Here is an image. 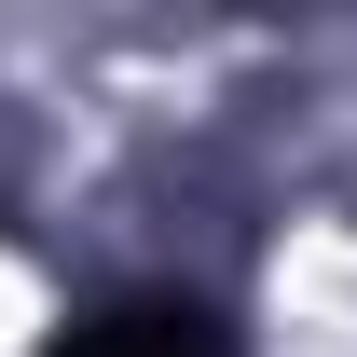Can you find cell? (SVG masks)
I'll list each match as a JSON object with an SVG mask.
<instances>
[{
  "label": "cell",
  "instance_id": "1",
  "mask_svg": "<svg viewBox=\"0 0 357 357\" xmlns=\"http://www.w3.org/2000/svg\"><path fill=\"white\" fill-rule=\"evenodd\" d=\"M69 357H220V330H206V316H110V330H83Z\"/></svg>",
  "mask_w": 357,
  "mask_h": 357
}]
</instances>
